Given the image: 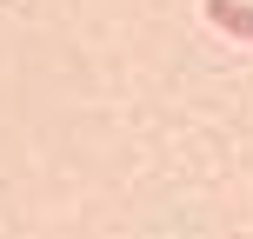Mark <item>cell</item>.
Segmentation results:
<instances>
[{
  "instance_id": "6da1fadb",
  "label": "cell",
  "mask_w": 253,
  "mask_h": 239,
  "mask_svg": "<svg viewBox=\"0 0 253 239\" xmlns=\"http://www.w3.org/2000/svg\"><path fill=\"white\" fill-rule=\"evenodd\" d=\"M207 13H213L220 27H233V34L253 40V7H240V0H207Z\"/></svg>"
}]
</instances>
